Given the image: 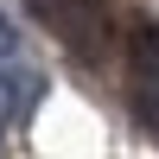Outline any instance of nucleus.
<instances>
[{
	"label": "nucleus",
	"instance_id": "f257e3e1",
	"mask_svg": "<svg viewBox=\"0 0 159 159\" xmlns=\"http://www.w3.org/2000/svg\"><path fill=\"white\" fill-rule=\"evenodd\" d=\"M127 64H134V76H147V70H159V25H153V19L127 32Z\"/></svg>",
	"mask_w": 159,
	"mask_h": 159
},
{
	"label": "nucleus",
	"instance_id": "7ed1b4c3",
	"mask_svg": "<svg viewBox=\"0 0 159 159\" xmlns=\"http://www.w3.org/2000/svg\"><path fill=\"white\" fill-rule=\"evenodd\" d=\"M134 115H140V127H153V134H159V70L134 76Z\"/></svg>",
	"mask_w": 159,
	"mask_h": 159
},
{
	"label": "nucleus",
	"instance_id": "f03ea898",
	"mask_svg": "<svg viewBox=\"0 0 159 159\" xmlns=\"http://www.w3.org/2000/svg\"><path fill=\"white\" fill-rule=\"evenodd\" d=\"M25 96H38V76H13V70H0V127L25 108Z\"/></svg>",
	"mask_w": 159,
	"mask_h": 159
},
{
	"label": "nucleus",
	"instance_id": "20e7f679",
	"mask_svg": "<svg viewBox=\"0 0 159 159\" xmlns=\"http://www.w3.org/2000/svg\"><path fill=\"white\" fill-rule=\"evenodd\" d=\"M13 51H19V38H13V25H7V19H0V64H7V57H13Z\"/></svg>",
	"mask_w": 159,
	"mask_h": 159
}]
</instances>
